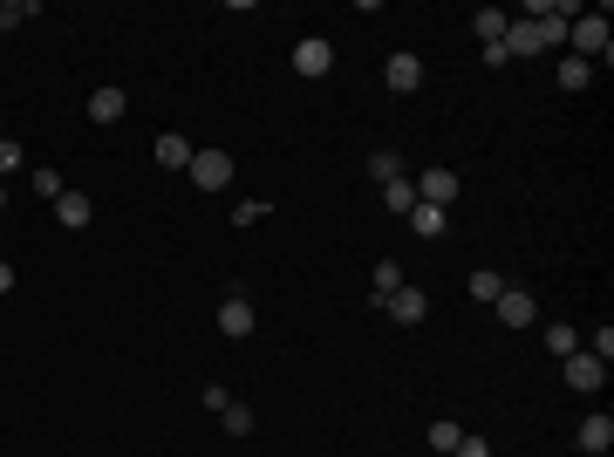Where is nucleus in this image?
<instances>
[{"label": "nucleus", "mask_w": 614, "mask_h": 457, "mask_svg": "<svg viewBox=\"0 0 614 457\" xmlns=\"http://www.w3.org/2000/svg\"><path fill=\"white\" fill-rule=\"evenodd\" d=\"M21 164H28V151H21V144H14V137H0V178H14V171H21Z\"/></svg>", "instance_id": "a878e982"}, {"label": "nucleus", "mask_w": 614, "mask_h": 457, "mask_svg": "<svg viewBox=\"0 0 614 457\" xmlns=\"http://www.w3.org/2000/svg\"><path fill=\"white\" fill-rule=\"evenodd\" d=\"M335 69V48L321 35H307V41H294V76H328Z\"/></svg>", "instance_id": "1a4fd4ad"}, {"label": "nucleus", "mask_w": 614, "mask_h": 457, "mask_svg": "<svg viewBox=\"0 0 614 457\" xmlns=\"http://www.w3.org/2000/svg\"><path fill=\"white\" fill-rule=\"evenodd\" d=\"M0 294H14V267L7 260H0Z\"/></svg>", "instance_id": "7c9ffc66"}, {"label": "nucleus", "mask_w": 614, "mask_h": 457, "mask_svg": "<svg viewBox=\"0 0 614 457\" xmlns=\"http://www.w3.org/2000/svg\"><path fill=\"white\" fill-rule=\"evenodd\" d=\"M567 48H574L580 62H608V55H614L608 14H574V21H567Z\"/></svg>", "instance_id": "f257e3e1"}, {"label": "nucleus", "mask_w": 614, "mask_h": 457, "mask_svg": "<svg viewBox=\"0 0 614 457\" xmlns=\"http://www.w3.org/2000/svg\"><path fill=\"white\" fill-rule=\"evenodd\" d=\"M383 82H389V89H396V96H410V89H417V82H423V62H417V55H410V48H396V55H389V62H383Z\"/></svg>", "instance_id": "9d476101"}, {"label": "nucleus", "mask_w": 614, "mask_h": 457, "mask_svg": "<svg viewBox=\"0 0 614 457\" xmlns=\"http://www.w3.org/2000/svg\"><path fill=\"white\" fill-rule=\"evenodd\" d=\"M505 62H533V55H546L553 41H546V21H505Z\"/></svg>", "instance_id": "f03ea898"}, {"label": "nucleus", "mask_w": 614, "mask_h": 457, "mask_svg": "<svg viewBox=\"0 0 614 457\" xmlns=\"http://www.w3.org/2000/svg\"><path fill=\"white\" fill-rule=\"evenodd\" d=\"M403 219H410L417 239H444V232H451V212H437V205H410Z\"/></svg>", "instance_id": "ddd939ff"}, {"label": "nucleus", "mask_w": 614, "mask_h": 457, "mask_svg": "<svg viewBox=\"0 0 614 457\" xmlns=\"http://www.w3.org/2000/svg\"><path fill=\"white\" fill-rule=\"evenodd\" d=\"M369 178H376V185L403 178V157H396V151H376V157H369Z\"/></svg>", "instance_id": "393cba45"}, {"label": "nucleus", "mask_w": 614, "mask_h": 457, "mask_svg": "<svg viewBox=\"0 0 614 457\" xmlns=\"http://www.w3.org/2000/svg\"><path fill=\"white\" fill-rule=\"evenodd\" d=\"M55 219H62V226H69V232H82V226H89V219H96V205H89V191H62V198H55Z\"/></svg>", "instance_id": "9b49d317"}, {"label": "nucleus", "mask_w": 614, "mask_h": 457, "mask_svg": "<svg viewBox=\"0 0 614 457\" xmlns=\"http://www.w3.org/2000/svg\"><path fill=\"white\" fill-rule=\"evenodd\" d=\"M458 437H464V430H458L451 417H437V423H430V451H437V457H451V451H458Z\"/></svg>", "instance_id": "6ab92c4d"}, {"label": "nucleus", "mask_w": 614, "mask_h": 457, "mask_svg": "<svg viewBox=\"0 0 614 457\" xmlns=\"http://www.w3.org/2000/svg\"><path fill=\"white\" fill-rule=\"evenodd\" d=\"M219 335H226V342H246V335H253V301H246V294H226V301H219Z\"/></svg>", "instance_id": "6e6552de"}, {"label": "nucleus", "mask_w": 614, "mask_h": 457, "mask_svg": "<svg viewBox=\"0 0 614 457\" xmlns=\"http://www.w3.org/2000/svg\"><path fill=\"white\" fill-rule=\"evenodd\" d=\"M21 21H35V0H0V35L21 28Z\"/></svg>", "instance_id": "b1692460"}, {"label": "nucleus", "mask_w": 614, "mask_h": 457, "mask_svg": "<svg viewBox=\"0 0 614 457\" xmlns=\"http://www.w3.org/2000/svg\"><path fill=\"white\" fill-rule=\"evenodd\" d=\"M499 294H505V280H499L492 267H485V273H471V301H485V307H492Z\"/></svg>", "instance_id": "5701e85b"}, {"label": "nucleus", "mask_w": 614, "mask_h": 457, "mask_svg": "<svg viewBox=\"0 0 614 457\" xmlns=\"http://www.w3.org/2000/svg\"><path fill=\"white\" fill-rule=\"evenodd\" d=\"M587 355H601V362H614V328H601V335L587 342Z\"/></svg>", "instance_id": "c756f323"}, {"label": "nucleus", "mask_w": 614, "mask_h": 457, "mask_svg": "<svg viewBox=\"0 0 614 457\" xmlns=\"http://www.w3.org/2000/svg\"><path fill=\"white\" fill-rule=\"evenodd\" d=\"M601 382H608V362L587 355V348H574V355H567V389H574V396H594Z\"/></svg>", "instance_id": "39448f33"}, {"label": "nucleus", "mask_w": 614, "mask_h": 457, "mask_svg": "<svg viewBox=\"0 0 614 457\" xmlns=\"http://www.w3.org/2000/svg\"><path fill=\"white\" fill-rule=\"evenodd\" d=\"M192 137H178V130H164V137H157V164H164V171H185V164H192Z\"/></svg>", "instance_id": "4468645a"}, {"label": "nucleus", "mask_w": 614, "mask_h": 457, "mask_svg": "<svg viewBox=\"0 0 614 457\" xmlns=\"http://www.w3.org/2000/svg\"><path fill=\"white\" fill-rule=\"evenodd\" d=\"M219 423H226V437H253V410H246V403H226Z\"/></svg>", "instance_id": "4be33fe9"}, {"label": "nucleus", "mask_w": 614, "mask_h": 457, "mask_svg": "<svg viewBox=\"0 0 614 457\" xmlns=\"http://www.w3.org/2000/svg\"><path fill=\"white\" fill-rule=\"evenodd\" d=\"M580 451H594V457L614 451V417H608V410H594V417L580 423Z\"/></svg>", "instance_id": "f8f14e48"}, {"label": "nucleus", "mask_w": 614, "mask_h": 457, "mask_svg": "<svg viewBox=\"0 0 614 457\" xmlns=\"http://www.w3.org/2000/svg\"><path fill=\"white\" fill-rule=\"evenodd\" d=\"M492 307H499V321H505V328H533V321H539V301L526 294V287H512V280H505V294H499Z\"/></svg>", "instance_id": "0eeeda50"}, {"label": "nucleus", "mask_w": 614, "mask_h": 457, "mask_svg": "<svg viewBox=\"0 0 614 457\" xmlns=\"http://www.w3.org/2000/svg\"><path fill=\"white\" fill-rule=\"evenodd\" d=\"M410 185H417V205H437V212H451V198L464 191V178L437 164V171H423V178H410Z\"/></svg>", "instance_id": "20e7f679"}, {"label": "nucleus", "mask_w": 614, "mask_h": 457, "mask_svg": "<svg viewBox=\"0 0 614 457\" xmlns=\"http://www.w3.org/2000/svg\"><path fill=\"white\" fill-rule=\"evenodd\" d=\"M0 205H7V185H0Z\"/></svg>", "instance_id": "2f4dec72"}, {"label": "nucleus", "mask_w": 614, "mask_h": 457, "mask_svg": "<svg viewBox=\"0 0 614 457\" xmlns=\"http://www.w3.org/2000/svg\"><path fill=\"white\" fill-rule=\"evenodd\" d=\"M383 314H389V321H396V328H417L423 314H430V294L403 280V287H396V294H389V301H383Z\"/></svg>", "instance_id": "423d86ee"}, {"label": "nucleus", "mask_w": 614, "mask_h": 457, "mask_svg": "<svg viewBox=\"0 0 614 457\" xmlns=\"http://www.w3.org/2000/svg\"><path fill=\"white\" fill-rule=\"evenodd\" d=\"M451 457H492V444H485V437H471V430H464V437H458V451H451Z\"/></svg>", "instance_id": "c85d7f7f"}, {"label": "nucleus", "mask_w": 614, "mask_h": 457, "mask_svg": "<svg viewBox=\"0 0 614 457\" xmlns=\"http://www.w3.org/2000/svg\"><path fill=\"white\" fill-rule=\"evenodd\" d=\"M260 219H267L260 198H239V205H232V226H260Z\"/></svg>", "instance_id": "bb28decb"}, {"label": "nucleus", "mask_w": 614, "mask_h": 457, "mask_svg": "<svg viewBox=\"0 0 614 457\" xmlns=\"http://www.w3.org/2000/svg\"><path fill=\"white\" fill-rule=\"evenodd\" d=\"M546 348H553V355L567 362V355L580 348V328H567V321H553V328H546Z\"/></svg>", "instance_id": "412c9836"}, {"label": "nucleus", "mask_w": 614, "mask_h": 457, "mask_svg": "<svg viewBox=\"0 0 614 457\" xmlns=\"http://www.w3.org/2000/svg\"><path fill=\"white\" fill-rule=\"evenodd\" d=\"M28 185H35L41 198H48V205H55V198H62V191H69V185H62V178H55V171H48V164H41V171H35V178H28Z\"/></svg>", "instance_id": "cd10ccee"}, {"label": "nucleus", "mask_w": 614, "mask_h": 457, "mask_svg": "<svg viewBox=\"0 0 614 457\" xmlns=\"http://www.w3.org/2000/svg\"><path fill=\"white\" fill-rule=\"evenodd\" d=\"M123 110H130L123 89H96V96H89V123H123Z\"/></svg>", "instance_id": "2eb2a0df"}, {"label": "nucleus", "mask_w": 614, "mask_h": 457, "mask_svg": "<svg viewBox=\"0 0 614 457\" xmlns=\"http://www.w3.org/2000/svg\"><path fill=\"white\" fill-rule=\"evenodd\" d=\"M396 287H403V267H396V260H376V294H369V301L383 307L389 294H396Z\"/></svg>", "instance_id": "a211bd4d"}, {"label": "nucleus", "mask_w": 614, "mask_h": 457, "mask_svg": "<svg viewBox=\"0 0 614 457\" xmlns=\"http://www.w3.org/2000/svg\"><path fill=\"white\" fill-rule=\"evenodd\" d=\"M553 82H560V89H587V82H594V62H580V55H560Z\"/></svg>", "instance_id": "dca6fc26"}, {"label": "nucleus", "mask_w": 614, "mask_h": 457, "mask_svg": "<svg viewBox=\"0 0 614 457\" xmlns=\"http://www.w3.org/2000/svg\"><path fill=\"white\" fill-rule=\"evenodd\" d=\"M383 205H389V212H410V205H417V185H410V178H389V185H383Z\"/></svg>", "instance_id": "aec40b11"}, {"label": "nucleus", "mask_w": 614, "mask_h": 457, "mask_svg": "<svg viewBox=\"0 0 614 457\" xmlns=\"http://www.w3.org/2000/svg\"><path fill=\"white\" fill-rule=\"evenodd\" d=\"M185 178H192L198 191H226V185H232V157H226V151H192Z\"/></svg>", "instance_id": "7ed1b4c3"}, {"label": "nucleus", "mask_w": 614, "mask_h": 457, "mask_svg": "<svg viewBox=\"0 0 614 457\" xmlns=\"http://www.w3.org/2000/svg\"><path fill=\"white\" fill-rule=\"evenodd\" d=\"M505 21H512V14H499V7H478V14H471V28H478V41H485V48H492V41H505Z\"/></svg>", "instance_id": "f3484780"}]
</instances>
